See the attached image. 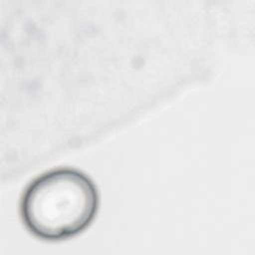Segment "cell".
<instances>
[{
    "label": "cell",
    "mask_w": 255,
    "mask_h": 255,
    "mask_svg": "<svg viewBox=\"0 0 255 255\" xmlns=\"http://www.w3.org/2000/svg\"><path fill=\"white\" fill-rule=\"evenodd\" d=\"M100 195L83 171L61 167L32 180L20 201V215L34 236L47 241L74 237L96 218Z\"/></svg>",
    "instance_id": "6da1fadb"
}]
</instances>
